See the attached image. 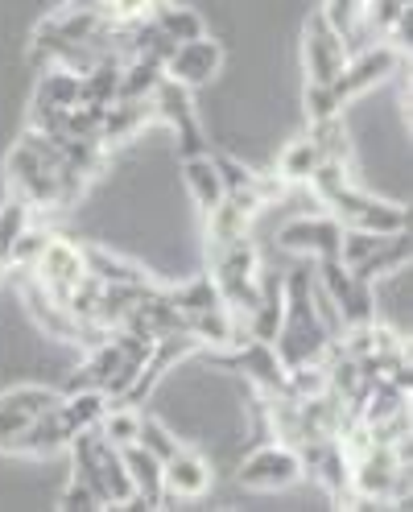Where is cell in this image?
Masks as SVG:
<instances>
[{
	"label": "cell",
	"mask_w": 413,
	"mask_h": 512,
	"mask_svg": "<svg viewBox=\"0 0 413 512\" xmlns=\"http://www.w3.org/2000/svg\"><path fill=\"white\" fill-rule=\"evenodd\" d=\"M124 471L133 479V496L141 500V508H162L166 504V488H162V459H153L141 442L120 446Z\"/></svg>",
	"instance_id": "cell-16"
},
{
	"label": "cell",
	"mask_w": 413,
	"mask_h": 512,
	"mask_svg": "<svg viewBox=\"0 0 413 512\" xmlns=\"http://www.w3.org/2000/svg\"><path fill=\"white\" fill-rule=\"evenodd\" d=\"M302 54H306L310 83H331L347 62V34H339L323 13H314L306 25V50Z\"/></svg>",
	"instance_id": "cell-11"
},
{
	"label": "cell",
	"mask_w": 413,
	"mask_h": 512,
	"mask_svg": "<svg viewBox=\"0 0 413 512\" xmlns=\"http://www.w3.org/2000/svg\"><path fill=\"white\" fill-rule=\"evenodd\" d=\"M265 203L257 195H224V203H219L207 219V252H219V248H228L236 240L248 236V223L252 215H257Z\"/></svg>",
	"instance_id": "cell-13"
},
{
	"label": "cell",
	"mask_w": 413,
	"mask_h": 512,
	"mask_svg": "<svg viewBox=\"0 0 413 512\" xmlns=\"http://www.w3.org/2000/svg\"><path fill=\"white\" fill-rule=\"evenodd\" d=\"M319 285L331 294L339 318H343V327H360V323H372L376 318V302H372V285L360 281L352 269H347L339 256H323L319 261Z\"/></svg>",
	"instance_id": "cell-4"
},
{
	"label": "cell",
	"mask_w": 413,
	"mask_h": 512,
	"mask_svg": "<svg viewBox=\"0 0 413 512\" xmlns=\"http://www.w3.org/2000/svg\"><path fill=\"white\" fill-rule=\"evenodd\" d=\"M75 434H71V426L62 422V413H58V405L50 409V413H42V418H34L29 422L17 438H13V446L9 451H21V455H54V451H62Z\"/></svg>",
	"instance_id": "cell-18"
},
{
	"label": "cell",
	"mask_w": 413,
	"mask_h": 512,
	"mask_svg": "<svg viewBox=\"0 0 413 512\" xmlns=\"http://www.w3.org/2000/svg\"><path fill=\"white\" fill-rule=\"evenodd\" d=\"M153 25L162 29V38L166 42H190V38H199L203 34V17L195 9H186V5H174V0H166V5H157L153 13Z\"/></svg>",
	"instance_id": "cell-26"
},
{
	"label": "cell",
	"mask_w": 413,
	"mask_h": 512,
	"mask_svg": "<svg viewBox=\"0 0 413 512\" xmlns=\"http://www.w3.org/2000/svg\"><path fill=\"white\" fill-rule=\"evenodd\" d=\"M62 397L54 389H38V384H25V389H13V393H0V409H13L21 418H42L50 413Z\"/></svg>",
	"instance_id": "cell-29"
},
{
	"label": "cell",
	"mask_w": 413,
	"mask_h": 512,
	"mask_svg": "<svg viewBox=\"0 0 413 512\" xmlns=\"http://www.w3.org/2000/svg\"><path fill=\"white\" fill-rule=\"evenodd\" d=\"M95 430H100L112 446H129V442H137V430H141V413L133 409V405H108V413H104V418H100V426H95Z\"/></svg>",
	"instance_id": "cell-32"
},
{
	"label": "cell",
	"mask_w": 413,
	"mask_h": 512,
	"mask_svg": "<svg viewBox=\"0 0 413 512\" xmlns=\"http://www.w3.org/2000/svg\"><path fill=\"white\" fill-rule=\"evenodd\" d=\"M364 5L368 0H327V9H323V17L339 29V34H352V29L360 25V13H364Z\"/></svg>",
	"instance_id": "cell-38"
},
{
	"label": "cell",
	"mask_w": 413,
	"mask_h": 512,
	"mask_svg": "<svg viewBox=\"0 0 413 512\" xmlns=\"http://www.w3.org/2000/svg\"><path fill=\"white\" fill-rule=\"evenodd\" d=\"M162 488H166V496H182V500L203 496L211 488V463L199 451H186L182 446L178 455H170L162 463Z\"/></svg>",
	"instance_id": "cell-15"
},
{
	"label": "cell",
	"mask_w": 413,
	"mask_h": 512,
	"mask_svg": "<svg viewBox=\"0 0 413 512\" xmlns=\"http://www.w3.org/2000/svg\"><path fill=\"white\" fill-rule=\"evenodd\" d=\"M170 302L182 310V314H199V310H211V306H224V298H219L215 281L211 277H195L178 285V290H170Z\"/></svg>",
	"instance_id": "cell-30"
},
{
	"label": "cell",
	"mask_w": 413,
	"mask_h": 512,
	"mask_svg": "<svg viewBox=\"0 0 413 512\" xmlns=\"http://www.w3.org/2000/svg\"><path fill=\"white\" fill-rule=\"evenodd\" d=\"M25 228H34V207H29L21 195H13L5 207H0V265H9V252L25 236Z\"/></svg>",
	"instance_id": "cell-27"
},
{
	"label": "cell",
	"mask_w": 413,
	"mask_h": 512,
	"mask_svg": "<svg viewBox=\"0 0 413 512\" xmlns=\"http://www.w3.org/2000/svg\"><path fill=\"white\" fill-rule=\"evenodd\" d=\"M215 170H219V178H224L228 195H257V174H252L248 166H240L236 157H215Z\"/></svg>",
	"instance_id": "cell-35"
},
{
	"label": "cell",
	"mask_w": 413,
	"mask_h": 512,
	"mask_svg": "<svg viewBox=\"0 0 413 512\" xmlns=\"http://www.w3.org/2000/svg\"><path fill=\"white\" fill-rule=\"evenodd\" d=\"M219 67H224V46H219L215 38L199 34V38H190V42H178L166 58V79L182 83V87H203L219 75Z\"/></svg>",
	"instance_id": "cell-9"
},
{
	"label": "cell",
	"mask_w": 413,
	"mask_h": 512,
	"mask_svg": "<svg viewBox=\"0 0 413 512\" xmlns=\"http://www.w3.org/2000/svg\"><path fill=\"white\" fill-rule=\"evenodd\" d=\"M331 215L343 223V228H356V232H376V236H397L409 228V215L405 207L397 203H385V199H372L364 190H356L352 182L339 186L335 195L327 199Z\"/></svg>",
	"instance_id": "cell-3"
},
{
	"label": "cell",
	"mask_w": 413,
	"mask_h": 512,
	"mask_svg": "<svg viewBox=\"0 0 413 512\" xmlns=\"http://www.w3.org/2000/svg\"><path fill=\"white\" fill-rule=\"evenodd\" d=\"M298 479H302V459H298V446L290 442H269L240 463V484L252 492H281L298 484Z\"/></svg>",
	"instance_id": "cell-6"
},
{
	"label": "cell",
	"mask_w": 413,
	"mask_h": 512,
	"mask_svg": "<svg viewBox=\"0 0 413 512\" xmlns=\"http://www.w3.org/2000/svg\"><path fill=\"white\" fill-rule=\"evenodd\" d=\"M120 58H104L95 62L91 71L79 75V104H112L120 95Z\"/></svg>",
	"instance_id": "cell-21"
},
{
	"label": "cell",
	"mask_w": 413,
	"mask_h": 512,
	"mask_svg": "<svg viewBox=\"0 0 413 512\" xmlns=\"http://www.w3.org/2000/svg\"><path fill=\"white\" fill-rule=\"evenodd\" d=\"M211 281L232 314H248L261 302V256L248 244V236L211 252Z\"/></svg>",
	"instance_id": "cell-1"
},
{
	"label": "cell",
	"mask_w": 413,
	"mask_h": 512,
	"mask_svg": "<svg viewBox=\"0 0 413 512\" xmlns=\"http://www.w3.org/2000/svg\"><path fill=\"white\" fill-rule=\"evenodd\" d=\"M323 166V153H319V145H314L310 137H298V141H290L281 149V157H277V178L281 182H310V174Z\"/></svg>",
	"instance_id": "cell-25"
},
{
	"label": "cell",
	"mask_w": 413,
	"mask_h": 512,
	"mask_svg": "<svg viewBox=\"0 0 413 512\" xmlns=\"http://www.w3.org/2000/svg\"><path fill=\"white\" fill-rule=\"evenodd\" d=\"M397 67H401V50L397 46H372V50H364L356 58H347L343 71L327 87H331V95L339 104H347V100H356L360 91H368L376 83H385L389 75H397Z\"/></svg>",
	"instance_id": "cell-7"
},
{
	"label": "cell",
	"mask_w": 413,
	"mask_h": 512,
	"mask_svg": "<svg viewBox=\"0 0 413 512\" xmlns=\"http://www.w3.org/2000/svg\"><path fill=\"white\" fill-rule=\"evenodd\" d=\"M83 261H87V273L100 281V285H145L149 281L137 265L120 261V256H112L104 248H83Z\"/></svg>",
	"instance_id": "cell-24"
},
{
	"label": "cell",
	"mask_w": 413,
	"mask_h": 512,
	"mask_svg": "<svg viewBox=\"0 0 413 512\" xmlns=\"http://www.w3.org/2000/svg\"><path fill=\"white\" fill-rule=\"evenodd\" d=\"M58 413L71 426V434H79V430L100 426V418L108 413V397L100 389H79V393H67V401H58Z\"/></svg>",
	"instance_id": "cell-22"
},
{
	"label": "cell",
	"mask_w": 413,
	"mask_h": 512,
	"mask_svg": "<svg viewBox=\"0 0 413 512\" xmlns=\"http://www.w3.org/2000/svg\"><path fill=\"white\" fill-rule=\"evenodd\" d=\"M310 141L319 145V153L331 157V162H347V157H352V145H347V133H343V120L339 116L310 120Z\"/></svg>",
	"instance_id": "cell-31"
},
{
	"label": "cell",
	"mask_w": 413,
	"mask_h": 512,
	"mask_svg": "<svg viewBox=\"0 0 413 512\" xmlns=\"http://www.w3.org/2000/svg\"><path fill=\"white\" fill-rule=\"evenodd\" d=\"M50 244V232H38V228H25V236L13 244V252H9V265H17V269H34V261L42 256V248Z\"/></svg>",
	"instance_id": "cell-37"
},
{
	"label": "cell",
	"mask_w": 413,
	"mask_h": 512,
	"mask_svg": "<svg viewBox=\"0 0 413 512\" xmlns=\"http://www.w3.org/2000/svg\"><path fill=\"white\" fill-rule=\"evenodd\" d=\"M29 273H34V281L42 285L54 302H62L87 277L83 248L71 244V240H62V236H50V244L42 248V256L34 261V269H29Z\"/></svg>",
	"instance_id": "cell-8"
},
{
	"label": "cell",
	"mask_w": 413,
	"mask_h": 512,
	"mask_svg": "<svg viewBox=\"0 0 413 512\" xmlns=\"http://www.w3.org/2000/svg\"><path fill=\"white\" fill-rule=\"evenodd\" d=\"M347 182H352V178H347V162H331V157H323V166L310 174V182H306V186L314 190V195H319V203H327V199L335 195V190H339V186H347Z\"/></svg>",
	"instance_id": "cell-36"
},
{
	"label": "cell",
	"mask_w": 413,
	"mask_h": 512,
	"mask_svg": "<svg viewBox=\"0 0 413 512\" xmlns=\"http://www.w3.org/2000/svg\"><path fill=\"white\" fill-rule=\"evenodd\" d=\"M0 269H5V265H0Z\"/></svg>",
	"instance_id": "cell-41"
},
{
	"label": "cell",
	"mask_w": 413,
	"mask_h": 512,
	"mask_svg": "<svg viewBox=\"0 0 413 512\" xmlns=\"http://www.w3.org/2000/svg\"><path fill=\"white\" fill-rule=\"evenodd\" d=\"M153 120V104L149 100H112L104 108V124H100V145H120L133 141L141 128Z\"/></svg>",
	"instance_id": "cell-19"
},
{
	"label": "cell",
	"mask_w": 413,
	"mask_h": 512,
	"mask_svg": "<svg viewBox=\"0 0 413 512\" xmlns=\"http://www.w3.org/2000/svg\"><path fill=\"white\" fill-rule=\"evenodd\" d=\"M182 178H186L190 199H195V207H199L203 215H211L219 203H224V195H228V190H224V178H219L211 153L182 157Z\"/></svg>",
	"instance_id": "cell-17"
},
{
	"label": "cell",
	"mask_w": 413,
	"mask_h": 512,
	"mask_svg": "<svg viewBox=\"0 0 413 512\" xmlns=\"http://www.w3.org/2000/svg\"><path fill=\"white\" fill-rule=\"evenodd\" d=\"M157 5H166V0H108L112 21H141V17H149Z\"/></svg>",
	"instance_id": "cell-40"
},
{
	"label": "cell",
	"mask_w": 413,
	"mask_h": 512,
	"mask_svg": "<svg viewBox=\"0 0 413 512\" xmlns=\"http://www.w3.org/2000/svg\"><path fill=\"white\" fill-rule=\"evenodd\" d=\"M298 459H302V475L310 471L331 496H352V459L343 455L339 438H310L298 446Z\"/></svg>",
	"instance_id": "cell-10"
},
{
	"label": "cell",
	"mask_w": 413,
	"mask_h": 512,
	"mask_svg": "<svg viewBox=\"0 0 413 512\" xmlns=\"http://www.w3.org/2000/svg\"><path fill=\"white\" fill-rule=\"evenodd\" d=\"M5 170H9V186H13V195H21L29 207H71L79 195L75 190L62 182L42 157L29 149V145H13V153H9V162H5Z\"/></svg>",
	"instance_id": "cell-2"
},
{
	"label": "cell",
	"mask_w": 413,
	"mask_h": 512,
	"mask_svg": "<svg viewBox=\"0 0 413 512\" xmlns=\"http://www.w3.org/2000/svg\"><path fill=\"white\" fill-rule=\"evenodd\" d=\"M281 248L290 252H302V256H339V240H343V223L335 215H306V219H294L281 228Z\"/></svg>",
	"instance_id": "cell-12"
},
{
	"label": "cell",
	"mask_w": 413,
	"mask_h": 512,
	"mask_svg": "<svg viewBox=\"0 0 413 512\" xmlns=\"http://www.w3.org/2000/svg\"><path fill=\"white\" fill-rule=\"evenodd\" d=\"M137 442L145 446V451L153 455V459H170V455H178L182 451V442L174 438V430L170 426H162L157 418H141V430H137Z\"/></svg>",
	"instance_id": "cell-34"
},
{
	"label": "cell",
	"mask_w": 413,
	"mask_h": 512,
	"mask_svg": "<svg viewBox=\"0 0 413 512\" xmlns=\"http://www.w3.org/2000/svg\"><path fill=\"white\" fill-rule=\"evenodd\" d=\"M34 104L42 108H75L79 104V75L75 71H46L42 83H38V95H34Z\"/></svg>",
	"instance_id": "cell-28"
},
{
	"label": "cell",
	"mask_w": 413,
	"mask_h": 512,
	"mask_svg": "<svg viewBox=\"0 0 413 512\" xmlns=\"http://www.w3.org/2000/svg\"><path fill=\"white\" fill-rule=\"evenodd\" d=\"M58 508H67V512H95V508H104V504H100V496H95V492L83 484V479H71V488L62 492Z\"/></svg>",
	"instance_id": "cell-39"
},
{
	"label": "cell",
	"mask_w": 413,
	"mask_h": 512,
	"mask_svg": "<svg viewBox=\"0 0 413 512\" xmlns=\"http://www.w3.org/2000/svg\"><path fill=\"white\" fill-rule=\"evenodd\" d=\"M228 364L257 380L261 393H285V364L273 351V343L244 339V343H236V356H228Z\"/></svg>",
	"instance_id": "cell-14"
},
{
	"label": "cell",
	"mask_w": 413,
	"mask_h": 512,
	"mask_svg": "<svg viewBox=\"0 0 413 512\" xmlns=\"http://www.w3.org/2000/svg\"><path fill=\"white\" fill-rule=\"evenodd\" d=\"M401 17H409V0H368L364 13H360V21L380 38H389L401 25Z\"/></svg>",
	"instance_id": "cell-33"
},
{
	"label": "cell",
	"mask_w": 413,
	"mask_h": 512,
	"mask_svg": "<svg viewBox=\"0 0 413 512\" xmlns=\"http://www.w3.org/2000/svg\"><path fill=\"white\" fill-rule=\"evenodd\" d=\"M409 261V240H405V232H397V236H389L385 244H380V248H372L368 256H364V261L352 269L360 281H376V277H389V273H397L401 265Z\"/></svg>",
	"instance_id": "cell-23"
},
{
	"label": "cell",
	"mask_w": 413,
	"mask_h": 512,
	"mask_svg": "<svg viewBox=\"0 0 413 512\" xmlns=\"http://www.w3.org/2000/svg\"><path fill=\"white\" fill-rule=\"evenodd\" d=\"M162 79H166V71H162V62H157V58H145V54L124 58V67H120V95H116V100H149Z\"/></svg>",
	"instance_id": "cell-20"
},
{
	"label": "cell",
	"mask_w": 413,
	"mask_h": 512,
	"mask_svg": "<svg viewBox=\"0 0 413 512\" xmlns=\"http://www.w3.org/2000/svg\"><path fill=\"white\" fill-rule=\"evenodd\" d=\"M149 104H153V120H166L174 128L182 157L207 153L203 128H199V112H195V100H190V87H182L174 79H162V83H157V91L149 95Z\"/></svg>",
	"instance_id": "cell-5"
}]
</instances>
